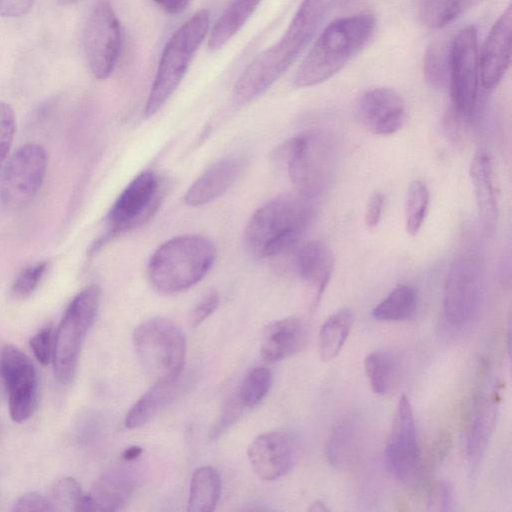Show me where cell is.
<instances>
[{
	"label": "cell",
	"instance_id": "cell-35",
	"mask_svg": "<svg viewBox=\"0 0 512 512\" xmlns=\"http://www.w3.org/2000/svg\"><path fill=\"white\" fill-rule=\"evenodd\" d=\"M273 383L272 372L265 367L251 370L244 378L238 398L243 407L252 408L263 400Z\"/></svg>",
	"mask_w": 512,
	"mask_h": 512
},
{
	"label": "cell",
	"instance_id": "cell-19",
	"mask_svg": "<svg viewBox=\"0 0 512 512\" xmlns=\"http://www.w3.org/2000/svg\"><path fill=\"white\" fill-rule=\"evenodd\" d=\"M294 269L307 284L316 307L324 293L334 269V257L330 248L318 240L300 245L294 255Z\"/></svg>",
	"mask_w": 512,
	"mask_h": 512
},
{
	"label": "cell",
	"instance_id": "cell-38",
	"mask_svg": "<svg viewBox=\"0 0 512 512\" xmlns=\"http://www.w3.org/2000/svg\"><path fill=\"white\" fill-rule=\"evenodd\" d=\"M16 133V116L13 108L0 102V170L7 160Z\"/></svg>",
	"mask_w": 512,
	"mask_h": 512
},
{
	"label": "cell",
	"instance_id": "cell-21",
	"mask_svg": "<svg viewBox=\"0 0 512 512\" xmlns=\"http://www.w3.org/2000/svg\"><path fill=\"white\" fill-rule=\"evenodd\" d=\"M307 333L301 320L295 317L280 319L268 324L261 337L262 358L270 363L288 358L305 345Z\"/></svg>",
	"mask_w": 512,
	"mask_h": 512
},
{
	"label": "cell",
	"instance_id": "cell-2",
	"mask_svg": "<svg viewBox=\"0 0 512 512\" xmlns=\"http://www.w3.org/2000/svg\"><path fill=\"white\" fill-rule=\"evenodd\" d=\"M313 201L295 191L275 196L259 207L245 227L248 252L264 259L295 247L313 219Z\"/></svg>",
	"mask_w": 512,
	"mask_h": 512
},
{
	"label": "cell",
	"instance_id": "cell-36",
	"mask_svg": "<svg viewBox=\"0 0 512 512\" xmlns=\"http://www.w3.org/2000/svg\"><path fill=\"white\" fill-rule=\"evenodd\" d=\"M52 496L57 510L62 507L71 511H81L85 493L74 478L63 476L55 481Z\"/></svg>",
	"mask_w": 512,
	"mask_h": 512
},
{
	"label": "cell",
	"instance_id": "cell-30",
	"mask_svg": "<svg viewBox=\"0 0 512 512\" xmlns=\"http://www.w3.org/2000/svg\"><path fill=\"white\" fill-rule=\"evenodd\" d=\"M483 0H418L421 21L429 28L445 27Z\"/></svg>",
	"mask_w": 512,
	"mask_h": 512
},
{
	"label": "cell",
	"instance_id": "cell-15",
	"mask_svg": "<svg viewBox=\"0 0 512 512\" xmlns=\"http://www.w3.org/2000/svg\"><path fill=\"white\" fill-rule=\"evenodd\" d=\"M385 456L393 475L404 483L415 480L420 469V448L409 398L403 395L397 405L387 440Z\"/></svg>",
	"mask_w": 512,
	"mask_h": 512
},
{
	"label": "cell",
	"instance_id": "cell-39",
	"mask_svg": "<svg viewBox=\"0 0 512 512\" xmlns=\"http://www.w3.org/2000/svg\"><path fill=\"white\" fill-rule=\"evenodd\" d=\"M53 328L51 325L43 328L30 339L31 350L39 363L48 365L52 361Z\"/></svg>",
	"mask_w": 512,
	"mask_h": 512
},
{
	"label": "cell",
	"instance_id": "cell-49",
	"mask_svg": "<svg viewBox=\"0 0 512 512\" xmlns=\"http://www.w3.org/2000/svg\"><path fill=\"white\" fill-rule=\"evenodd\" d=\"M355 1L356 0H331V2L329 3V6L333 7V8L342 7V6L349 5Z\"/></svg>",
	"mask_w": 512,
	"mask_h": 512
},
{
	"label": "cell",
	"instance_id": "cell-46",
	"mask_svg": "<svg viewBox=\"0 0 512 512\" xmlns=\"http://www.w3.org/2000/svg\"><path fill=\"white\" fill-rule=\"evenodd\" d=\"M164 11L176 14L185 9L189 0H154Z\"/></svg>",
	"mask_w": 512,
	"mask_h": 512
},
{
	"label": "cell",
	"instance_id": "cell-44",
	"mask_svg": "<svg viewBox=\"0 0 512 512\" xmlns=\"http://www.w3.org/2000/svg\"><path fill=\"white\" fill-rule=\"evenodd\" d=\"M238 398V397H237ZM243 406L238 398L236 403H229L224 409L221 417L216 422L212 430L210 431V438L219 436L223 430H225L239 414V408Z\"/></svg>",
	"mask_w": 512,
	"mask_h": 512
},
{
	"label": "cell",
	"instance_id": "cell-43",
	"mask_svg": "<svg viewBox=\"0 0 512 512\" xmlns=\"http://www.w3.org/2000/svg\"><path fill=\"white\" fill-rule=\"evenodd\" d=\"M384 196L381 192H374L366 206L364 221L368 229L377 227L382 216Z\"/></svg>",
	"mask_w": 512,
	"mask_h": 512
},
{
	"label": "cell",
	"instance_id": "cell-31",
	"mask_svg": "<svg viewBox=\"0 0 512 512\" xmlns=\"http://www.w3.org/2000/svg\"><path fill=\"white\" fill-rule=\"evenodd\" d=\"M364 370L374 393L385 395L391 391L398 377L397 358L388 351H374L366 356Z\"/></svg>",
	"mask_w": 512,
	"mask_h": 512
},
{
	"label": "cell",
	"instance_id": "cell-37",
	"mask_svg": "<svg viewBox=\"0 0 512 512\" xmlns=\"http://www.w3.org/2000/svg\"><path fill=\"white\" fill-rule=\"evenodd\" d=\"M48 270V262L41 261L23 268L15 277L11 293L16 299L29 297L38 287Z\"/></svg>",
	"mask_w": 512,
	"mask_h": 512
},
{
	"label": "cell",
	"instance_id": "cell-27",
	"mask_svg": "<svg viewBox=\"0 0 512 512\" xmlns=\"http://www.w3.org/2000/svg\"><path fill=\"white\" fill-rule=\"evenodd\" d=\"M221 494V478L211 466L196 469L190 482L187 510L189 512H211L216 508Z\"/></svg>",
	"mask_w": 512,
	"mask_h": 512
},
{
	"label": "cell",
	"instance_id": "cell-26",
	"mask_svg": "<svg viewBox=\"0 0 512 512\" xmlns=\"http://www.w3.org/2000/svg\"><path fill=\"white\" fill-rule=\"evenodd\" d=\"M261 0H233L215 22L208 39L211 50L222 48L246 23Z\"/></svg>",
	"mask_w": 512,
	"mask_h": 512
},
{
	"label": "cell",
	"instance_id": "cell-17",
	"mask_svg": "<svg viewBox=\"0 0 512 512\" xmlns=\"http://www.w3.org/2000/svg\"><path fill=\"white\" fill-rule=\"evenodd\" d=\"M297 453L294 438L284 432H269L256 437L247 456L254 472L264 480H276L292 468Z\"/></svg>",
	"mask_w": 512,
	"mask_h": 512
},
{
	"label": "cell",
	"instance_id": "cell-5",
	"mask_svg": "<svg viewBox=\"0 0 512 512\" xmlns=\"http://www.w3.org/2000/svg\"><path fill=\"white\" fill-rule=\"evenodd\" d=\"M276 157L288 170L296 192L315 200L327 189L336 165V146L326 132L308 131L285 141Z\"/></svg>",
	"mask_w": 512,
	"mask_h": 512
},
{
	"label": "cell",
	"instance_id": "cell-47",
	"mask_svg": "<svg viewBox=\"0 0 512 512\" xmlns=\"http://www.w3.org/2000/svg\"><path fill=\"white\" fill-rule=\"evenodd\" d=\"M143 449L139 446H131V447H128L122 454V459L124 461H131V460H134L136 458H138L141 453H142Z\"/></svg>",
	"mask_w": 512,
	"mask_h": 512
},
{
	"label": "cell",
	"instance_id": "cell-11",
	"mask_svg": "<svg viewBox=\"0 0 512 512\" xmlns=\"http://www.w3.org/2000/svg\"><path fill=\"white\" fill-rule=\"evenodd\" d=\"M479 78L477 31L463 28L451 42L448 87L454 114L468 120L476 106Z\"/></svg>",
	"mask_w": 512,
	"mask_h": 512
},
{
	"label": "cell",
	"instance_id": "cell-13",
	"mask_svg": "<svg viewBox=\"0 0 512 512\" xmlns=\"http://www.w3.org/2000/svg\"><path fill=\"white\" fill-rule=\"evenodd\" d=\"M121 27L111 4L99 1L92 9L83 32L84 52L95 78L107 79L113 72L120 48Z\"/></svg>",
	"mask_w": 512,
	"mask_h": 512
},
{
	"label": "cell",
	"instance_id": "cell-18",
	"mask_svg": "<svg viewBox=\"0 0 512 512\" xmlns=\"http://www.w3.org/2000/svg\"><path fill=\"white\" fill-rule=\"evenodd\" d=\"M512 8L500 15L491 28L479 54V78L486 90L495 88L511 63Z\"/></svg>",
	"mask_w": 512,
	"mask_h": 512
},
{
	"label": "cell",
	"instance_id": "cell-40",
	"mask_svg": "<svg viewBox=\"0 0 512 512\" xmlns=\"http://www.w3.org/2000/svg\"><path fill=\"white\" fill-rule=\"evenodd\" d=\"M14 512L40 511L48 512L57 510L52 500L39 492L30 491L19 496L11 509Z\"/></svg>",
	"mask_w": 512,
	"mask_h": 512
},
{
	"label": "cell",
	"instance_id": "cell-29",
	"mask_svg": "<svg viewBox=\"0 0 512 512\" xmlns=\"http://www.w3.org/2000/svg\"><path fill=\"white\" fill-rule=\"evenodd\" d=\"M353 322L349 309H341L329 316L320 330V356L325 362L334 359L348 338Z\"/></svg>",
	"mask_w": 512,
	"mask_h": 512
},
{
	"label": "cell",
	"instance_id": "cell-34",
	"mask_svg": "<svg viewBox=\"0 0 512 512\" xmlns=\"http://www.w3.org/2000/svg\"><path fill=\"white\" fill-rule=\"evenodd\" d=\"M429 193L426 185L420 180L412 181L405 195L404 216L405 228L409 235L418 234L426 217Z\"/></svg>",
	"mask_w": 512,
	"mask_h": 512
},
{
	"label": "cell",
	"instance_id": "cell-12",
	"mask_svg": "<svg viewBox=\"0 0 512 512\" xmlns=\"http://www.w3.org/2000/svg\"><path fill=\"white\" fill-rule=\"evenodd\" d=\"M484 293V272L476 255L458 258L451 265L444 290V314L454 327L468 324L477 314Z\"/></svg>",
	"mask_w": 512,
	"mask_h": 512
},
{
	"label": "cell",
	"instance_id": "cell-48",
	"mask_svg": "<svg viewBox=\"0 0 512 512\" xmlns=\"http://www.w3.org/2000/svg\"><path fill=\"white\" fill-rule=\"evenodd\" d=\"M309 511H328L329 508L322 501L318 500L311 504Z\"/></svg>",
	"mask_w": 512,
	"mask_h": 512
},
{
	"label": "cell",
	"instance_id": "cell-33",
	"mask_svg": "<svg viewBox=\"0 0 512 512\" xmlns=\"http://www.w3.org/2000/svg\"><path fill=\"white\" fill-rule=\"evenodd\" d=\"M451 42L435 41L426 50L423 73L430 87L441 90L448 86L450 71Z\"/></svg>",
	"mask_w": 512,
	"mask_h": 512
},
{
	"label": "cell",
	"instance_id": "cell-3",
	"mask_svg": "<svg viewBox=\"0 0 512 512\" xmlns=\"http://www.w3.org/2000/svg\"><path fill=\"white\" fill-rule=\"evenodd\" d=\"M375 27V17L370 13L332 21L299 65L294 76L295 86H315L334 76L367 45Z\"/></svg>",
	"mask_w": 512,
	"mask_h": 512
},
{
	"label": "cell",
	"instance_id": "cell-16",
	"mask_svg": "<svg viewBox=\"0 0 512 512\" xmlns=\"http://www.w3.org/2000/svg\"><path fill=\"white\" fill-rule=\"evenodd\" d=\"M360 121L373 134L389 136L399 131L406 120L405 104L393 89L377 87L361 94L356 105Z\"/></svg>",
	"mask_w": 512,
	"mask_h": 512
},
{
	"label": "cell",
	"instance_id": "cell-24",
	"mask_svg": "<svg viewBox=\"0 0 512 512\" xmlns=\"http://www.w3.org/2000/svg\"><path fill=\"white\" fill-rule=\"evenodd\" d=\"M495 404L486 386L480 381L474 394L467 429V452L470 458L477 459L485 449L494 425Z\"/></svg>",
	"mask_w": 512,
	"mask_h": 512
},
{
	"label": "cell",
	"instance_id": "cell-7",
	"mask_svg": "<svg viewBox=\"0 0 512 512\" xmlns=\"http://www.w3.org/2000/svg\"><path fill=\"white\" fill-rule=\"evenodd\" d=\"M138 359L156 381H175L185 364L186 338L173 321L154 317L143 321L133 334Z\"/></svg>",
	"mask_w": 512,
	"mask_h": 512
},
{
	"label": "cell",
	"instance_id": "cell-14",
	"mask_svg": "<svg viewBox=\"0 0 512 512\" xmlns=\"http://www.w3.org/2000/svg\"><path fill=\"white\" fill-rule=\"evenodd\" d=\"M0 377L11 419L16 423L26 421L38 398V375L33 362L20 349L7 344L0 353Z\"/></svg>",
	"mask_w": 512,
	"mask_h": 512
},
{
	"label": "cell",
	"instance_id": "cell-1",
	"mask_svg": "<svg viewBox=\"0 0 512 512\" xmlns=\"http://www.w3.org/2000/svg\"><path fill=\"white\" fill-rule=\"evenodd\" d=\"M327 9V0L302 1L278 42L258 54L239 77L234 90L238 102L258 98L282 76L309 44Z\"/></svg>",
	"mask_w": 512,
	"mask_h": 512
},
{
	"label": "cell",
	"instance_id": "cell-23",
	"mask_svg": "<svg viewBox=\"0 0 512 512\" xmlns=\"http://www.w3.org/2000/svg\"><path fill=\"white\" fill-rule=\"evenodd\" d=\"M134 489L133 481L119 472L100 477L89 493L85 494L81 511H117L129 501Z\"/></svg>",
	"mask_w": 512,
	"mask_h": 512
},
{
	"label": "cell",
	"instance_id": "cell-28",
	"mask_svg": "<svg viewBox=\"0 0 512 512\" xmlns=\"http://www.w3.org/2000/svg\"><path fill=\"white\" fill-rule=\"evenodd\" d=\"M359 441L360 430L357 422L346 419L337 424L327 443L329 462L339 469L350 465L357 453Z\"/></svg>",
	"mask_w": 512,
	"mask_h": 512
},
{
	"label": "cell",
	"instance_id": "cell-32",
	"mask_svg": "<svg viewBox=\"0 0 512 512\" xmlns=\"http://www.w3.org/2000/svg\"><path fill=\"white\" fill-rule=\"evenodd\" d=\"M417 294L408 285L396 286L386 298L372 310V316L378 321L392 322L410 318L416 309Z\"/></svg>",
	"mask_w": 512,
	"mask_h": 512
},
{
	"label": "cell",
	"instance_id": "cell-4",
	"mask_svg": "<svg viewBox=\"0 0 512 512\" xmlns=\"http://www.w3.org/2000/svg\"><path fill=\"white\" fill-rule=\"evenodd\" d=\"M216 258L213 242L201 235H181L163 243L151 256L148 277L163 294H174L197 284Z\"/></svg>",
	"mask_w": 512,
	"mask_h": 512
},
{
	"label": "cell",
	"instance_id": "cell-22",
	"mask_svg": "<svg viewBox=\"0 0 512 512\" xmlns=\"http://www.w3.org/2000/svg\"><path fill=\"white\" fill-rule=\"evenodd\" d=\"M470 177L481 222L486 230H493L498 219V193L493 160L487 151L480 149L474 154Z\"/></svg>",
	"mask_w": 512,
	"mask_h": 512
},
{
	"label": "cell",
	"instance_id": "cell-10",
	"mask_svg": "<svg viewBox=\"0 0 512 512\" xmlns=\"http://www.w3.org/2000/svg\"><path fill=\"white\" fill-rule=\"evenodd\" d=\"M47 166L48 156L42 145L19 147L0 170V207L13 211L29 203L44 182Z\"/></svg>",
	"mask_w": 512,
	"mask_h": 512
},
{
	"label": "cell",
	"instance_id": "cell-25",
	"mask_svg": "<svg viewBox=\"0 0 512 512\" xmlns=\"http://www.w3.org/2000/svg\"><path fill=\"white\" fill-rule=\"evenodd\" d=\"M179 379L156 381L129 409L124 424L129 429L138 428L154 418L178 392Z\"/></svg>",
	"mask_w": 512,
	"mask_h": 512
},
{
	"label": "cell",
	"instance_id": "cell-20",
	"mask_svg": "<svg viewBox=\"0 0 512 512\" xmlns=\"http://www.w3.org/2000/svg\"><path fill=\"white\" fill-rule=\"evenodd\" d=\"M243 161L226 157L211 165L187 190L185 202L190 206L207 204L224 194L241 173Z\"/></svg>",
	"mask_w": 512,
	"mask_h": 512
},
{
	"label": "cell",
	"instance_id": "cell-42",
	"mask_svg": "<svg viewBox=\"0 0 512 512\" xmlns=\"http://www.w3.org/2000/svg\"><path fill=\"white\" fill-rule=\"evenodd\" d=\"M219 295L216 291L207 293L192 310L189 321L192 327L199 326L204 322L218 307Z\"/></svg>",
	"mask_w": 512,
	"mask_h": 512
},
{
	"label": "cell",
	"instance_id": "cell-41",
	"mask_svg": "<svg viewBox=\"0 0 512 512\" xmlns=\"http://www.w3.org/2000/svg\"><path fill=\"white\" fill-rule=\"evenodd\" d=\"M427 505L432 510H449L452 501V492L450 487L444 482H434L427 486L426 490Z\"/></svg>",
	"mask_w": 512,
	"mask_h": 512
},
{
	"label": "cell",
	"instance_id": "cell-45",
	"mask_svg": "<svg viewBox=\"0 0 512 512\" xmlns=\"http://www.w3.org/2000/svg\"><path fill=\"white\" fill-rule=\"evenodd\" d=\"M34 0H0V15L5 17H20L26 14Z\"/></svg>",
	"mask_w": 512,
	"mask_h": 512
},
{
	"label": "cell",
	"instance_id": "cell-9",
	"mask_svg": "<svg viewBox=\"0 0 512 512\" xmlns=\"http://www.w3.org/2000/svg\"><path fill=\"white\" fill-rule=\"evenodd\" d=\"M167 185L152 171L138 174L121 192L106 218V231L92 244L90 253L111 239L148 221L161 205Z\"/></svg>",
	"mask_w": 512,
	"mask_h": 512
},
{
	"label": "cell",
	"instance_id": "cell-6",
	"mask_svg": "<svg viewBox=\"0 0 512 512\" xmlns=\"http://www.w3.org/2000/svg\"><path fill=\"white\" fill-rule=\"evenodd\" d=\"M209 22V12L200 10L167 41L146 101V117L157 113L180 84L194 53L208 34Z\"/></svg>",
	"mask_w": 512,
	"mask_h": 512
},
{
	"label": "cell",
	"instance_id": "cell-8",
	"mask_svg": "<svg viewBox=\"0 0 512 512\" xmlns=\"http://www.w3.org/2000/svg\"><path fill=\"white\" fill-rule=\"evenodd\" d=\"M100 290L90 285L79 292L67 307L54 335L52 363L58 382L73 380L86 334L97 314Z\"/></svg>",
	"mask_w": 512,
	"mask_h": 512
},
{
	"label": "cell",
	"instance_id": "cell-50",
	"mask_svg": "<svg viewBox=\"0 0 512 512\" xmlns=\"http://www.w3.org/2000/svg\"><path fill=\"white\" fill-rule=\"evenodd\" d=\"M78 0H58V2L62 5H69V4H72V3H75L77 2Z\"/></svg>",
	"mask_w": 512,
	"mask_h": 512
}]
</instances>
